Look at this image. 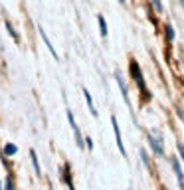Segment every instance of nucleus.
<instances>
[{"instance_id":"f257e3e1","label":"nucleus","mask_w":184,"mask_h":190,"mask_svg":"<svg viewBox=\"0 0 184 190\" xmlns=\"http://www.w3.org/2000/svg\"><path fill=\"white\" fill-rule=\"evenodd\" d=\"M68 119H69V125H72V129H73V133H75V143H77L79 149H83V137H81V133H79V127H77V123H75L72 111H68Z\"/></svg>"},{"instance_id":"f03ea898","label":"nucleus","mask_w":184,"mask_h":190,"mask_svg":"<svg viewBox=\"0 0 184 190\" xmlns=\"http://www.w3.org/2000/svg\"><path fill=\"white\" fill-rule=\"evenodd\" d=\"M111 123H113V131H115V137H117V145H119V151L123 155H127V151H125V145H123V137H121V131H119V123H117L115 115L111 117Z\"/></svg>"},{"instance_id":"7ed1b4c3","label":"nucleus","mask_w":184,"mask_h":190,"mask_svg":"<svg viewBox=\"0 0 184 190\" xmlns=\"http://www.w3.org/2000/svg\"><path fill=\"white\" fill-rule=\"evenodd\" d=\"M40 36H42V40L46 42V46H48V50L50 52H52V56L56 58V60H60V58H57V54H56V50H53V46H52V42L48 40V36H46V32H44V28H40Z\"/></svg>"},{"instance_id":"20e7f679","label":"nucleus","mask_w":184,"mask_h":190,"mask_svg":"<svg viewBox=\"0 0 184 190\" xmlns=\"http://www.w3.org/2000/svg\"><path fill=\"white\" fill-rule=\"evenodd\" d=\"M172 168H174V172H176V176H178L180 186L184 188V174H182V168H180V164H178V160H172Z\"/></svg>"},{"instance_id":"39448f33","label":"nucleus","mask_w":184,"mask_h":190,"mask_svg":"<svg viewBox=\"0 0 184 190\" xmlns=\"http://www.w3.org/2000/svg\"><path fill=\"white\" fill-rule=\"evenodd\" d=\"M149 143H150V147L154 149V153H156V155H162V147H160V143H158L156 139L153 137V135H149Z\"/></svg>"},{"instance_id":"423d86ee","label":"nucleus","mask_w":184,"mask_h":190,"mask_svg":"<svg viewBox=\"0 0 184 190\" xmlns=\"http://www.w3.org/2000/svg\"><path fill=\"white\" fill-rule=\"evenodd\" d=\"M83 95H85V101H87V105H89V111H91V115H97V111H95V105H93V99H91V95H89V91L87 89H83Z\"/></svg>"},{"instance_id":"0eeeda50","label":"nucleus","mask_w":184,"mask_h":190,"mask_svg":"<svg viewBox=\"0 0 184 190\" xmlns=\"http://www.w3.org/2000/svg\"><path fill=\"white\" fill-rule=\"evenodd\" d=\"M97 20H99V28H101V36H107V22H105V18L99 14Z\"/></svg>"},{"instance_id":"6e6552de","label":"nucleus","mask_w":184,"mask_h":190,"mask_svg":"<svg viewBox=\"0 0 184 190\" xmlns=\"http://www.w3.org/2000/svg\"><path fill=\"white\" fill-rule=\"evenodd\" d=\"M117 83L121 85V91H123V97H125V101H129V95H127V85H125V81L119 77V75H117Z\"/></svg>"},{"instance_id":"1a4fd4ad","label":"nucleus","mask_w":184,"mask_h":190,"mask_svg":"<svg viewBox=\"0 0 184 190\" xmlns=\"http://www.w3.org/2000/svg\"><path fill=\"white\" fill-rule=\"evenodd\" d=\"M32 162H34V168H36V174H40V164H38V157H36V153L32 151Z\"/></svg>"},{"instance_id":"9d476101","label":"nucleus","mask_w":184,"mask_h":190,"mask_svg":"<svg viewBox=\"0 0 184 190\" xmlns=\"http://www.w3.org/2000/svg\"><path fill=\"white\" fill-rule=\"evenodd\" d=\"M16 151H18V149H16V145H6L4 153H6V155H16Z\"/></svg>"},{"instance_id":"9b49d317","label":"nucleus","mask_w":184,"mask_h":190,"mask_svg":"<svg viewBox=\"0 0 184 190\" xmlns=\"http://www.w3.org/2000/svg\"><path fill=\"white\" fill-rule=\"evenodd\" d=\"M178 153H180V157L184 160V145H182V143H178Z\"/></svg>"},{"instance_id":"f8f14e48","label":"nucleus","mask_w":184,"mask_h":190,"mask_svg":"<svg viewBox=\"0 0 184 190\" xmlns=\"http://www.w3.org/2000/svg\"><path fill=\"white\" fill-rule=\"evenodd\" d=\"M6 190H14V184H12V180H10V178L6 180Z\"/></svg>"},{"instance_id":"ddd939ff","label":"nucleus","mask_w":184,"mask_h":190,"mask_svg":"<svg viewBox=\"0 0 184 190\" xmlns=\"http://www.w3.org/2000/svg\"><path fill=\"white\" fill-rule=\"evenodd\" d=\"M166 32H168V40H172V36H174V34H172V28L168 26V28H166Z\"/></svg>"},{"instance_id":"4468645a","label":"nucleus","mask_w":184,"mask_h":190,"mask_svg":"<svg viewBox=\"0 0 184 190\" xmlns=\"http://www.w3.org/2000/svg\"><path fill=\"white\" fill-rule=\"evenodd\" d=\"M119 2H121V4H125V0H119Z\"/></svg>"},{"instance_id":"2eb2a0df","label":"nucleus","mask_w":184,"mask_h":190,"mask_svg":"<svg viewBox=\"0 0 184 190\" xmlns=\"http://www.w3.org/2000/svg\"><path fill=\"white\" fill-rule=\"evenodd\" d=\"M180 4H182V6H184V0H180Z\"/></svg>"},{"instance_id":"dca6fc26","label":"nucleus","mask_w":184,"mask_h":190,"mask_svg":"<svg viewBox=\"0 0 184 190\" xmlns=\"http://www.w3.org/2000/svg\"><path fill=\"white\" fill-rule=\"evenodd\" d=\"M0 190H2V184H0Z\"/></svg>"},{"instance_id":"f3484780","label":"nucleus","mask_w":184,"mask_h":190,"mask_svg":"<svg viewBox=\"0 0 184 190\" xmlns=\"http://www.w3.org/2000/svg\"><path fill=\"white\" fill-rule=\"evenodd\" d=\"M182 190H184V188H182Z\"/></svg>"}]
</instances>
